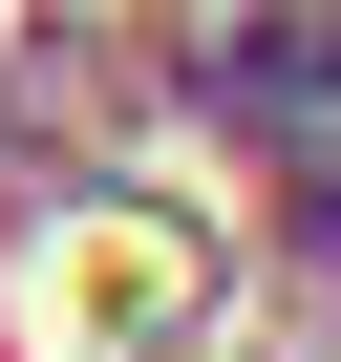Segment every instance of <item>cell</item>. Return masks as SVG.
<instances>
[{
    "instance_id": "1",
    "label": "cell",
    "mask_w": 341,
    "mask_h": 362,
    "mask_svg": "<svg viewBox=\"0 0 341 362\" xmlns=\"http://www.w3.org/2000/svg\"><path fill=\"white\" fill-rule=\"evenodd\" d=\"M192 320V235H149V214H86V235H43V341L64 362H107V341H170Z\"/></svg>"
}]
</instances>
